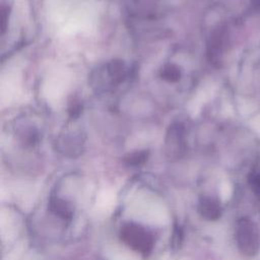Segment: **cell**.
Segmentation results:
<instances>
[{"mask_svg": "<svg viewBox=\"0 0 260 260\" xmlns=\"http://www.w3.org/2000/svg\"><path fill=\"white\" fill-rule=\"evenodd\" d=\"M236 241L245 256H255L260 250V231L249 218H242L236 226Z\"/></svg>", "mask_w": 260, "mask_h": 260, "instance_id": "7a4b0ae2", "label": "cell"}, {"mask_svg": "<svg viewBox=\"0 0 260 260\" xmlns=\"http://www.w3.org/2000/svg\"><path fill=\"white\" fill-rule=\"evenodd\" d=\"M250 185L255 195L260 198V174H256L250 179Z\"/></svg>", "mask_w": 260, "mask_h": 260, "instance_id": "52a82bcc", "label": "cell"}, {"mask_svg": "<svg viewBox=\"0 0 260 260\" xmlns=\"http://www.w3.org/2000/svg\"><path fill=\"white\" fill-rule=\"evenodd\" d=\"M120 237L125 244L143 256H147L152 251L153 236L142 225L133 222L126 223L120 231Z\"/></svg>", "mask_w": 260, "mask_h": 260, "instance_id": "6da1fadb", "label": "cell"}, {"mask_svg": "<svg viewBox=\"0 0 260 260\" xmlns=\"http://www.w3.org/2000/svg\"><path fill=\"white\" fill-rule=\"evenodd\" d=\"M147 157V152L146 151H136L134 153H131L127 156L126 160L130 165H139L145 161Z\"/></svg>", "mask_w": 260, "mask_h": 260, "instance_id": "8992f818", "label": "cell"}, {"mask_svg": "<svg viewBox=\"0 0 260 260\" xmlns=\"http://www.w3.org/2000/svg\"><path fill=\"white\" fill-rule=\"evenodd\" d=\"M198 210L203 217L209 220L217 219L221 213L219 202L211 196H203L200 198L198 203Z\"/></svg>", "mask_w": 260, "mask_h": 260, "instance_id": "3957f363", "label": "cell"}, {"mask_svg": "<svg viewBox=\"0 0 260 260\" xmlns=\"http://www.w3.org/2000/svg\"><path fill=\"white\" fill-rule=\"evenodd\" d=\"M252 2L256 7H260V0H252Z\"/></svg>", "mask_w": 260, "mask_h": 260, "instance_id": "ba28073f", "label": "cell"}, {"mask_svg": "<svg viewBox=\"0 0 260 260\" xmlns=\"http://www.w3.org/2000/svg\"><path fill=\"white\" fill-rule=\"evenodd\" d=\"M49 208L56 216L63 219H69L73 214V209L71 205L61 198H51Z\"/></svg>", "mask_w": 260, "mask_h": 260, "instance_id": "277c9868", "label": "cell"}, {"mask_svg": "<svg viewBox=\"0 0 260 260\" xmlns=\"http://www.w3.org/2000/svg\"><path fill=\"white\" fill-rule=\"evenodd\" d=\"M160 77L169 82H176L180 79L181 76V70L180 68L173 63H168L162 66L160 69Z\"/></svg>", "mask_w": 260, "mask_h": 260, "instance_id": "5b68a950", "label": "cell"}]
</instances>
